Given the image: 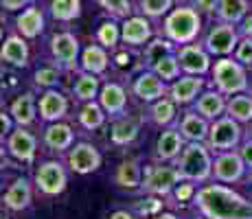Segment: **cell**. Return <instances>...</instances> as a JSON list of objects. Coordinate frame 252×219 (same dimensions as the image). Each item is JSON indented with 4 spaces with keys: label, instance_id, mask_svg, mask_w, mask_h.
Masks as SVG:
<instances>
[{
    "label": "cell",
    "instance_id": "cell-1",
    "mask_svg": "<svg viewBox=\"0 0 252 219\" xmlns=\"http://www.w3.org/2000/svg\"><path fill=\"white\" fill-rule=\"evenodd\" d=\"M193 204L206 219H252V202L224 184H206L197 188Z\"/></svg>",
    "mask_w": 252,
    "mask_h": 219
},
{
    "label": "cell",
    "instance_id": "cell-2",
    "mask_svg": "<svg viewBox=\"0 0 252 219\" xmlns=\"http://www.w3.org/2000/svg\"><path fill=\"white\" fill-rule=\"evenodd\" d=\"M173 164L182 180L189 182H206L213 178V158L206 143H187Z\"/></svg>",
    "mask_w": 252,
    "mask_h": 219
},
{
    "label": "cell",
    "instance_id": "cell-3",
    "mask_svg": "<svg viewBox=\"0 0 252 219\" xmlns=\"http://www.w3.org/2000/svg\"><path fill=\"white\" fill-rule=\"evenodd\" d=\"M202 29L200 13L193 7H180L176 11L169 13V18L164 20V35L173 44H193Z\"/></svg>",
    "mask_w": 252,
    "mask_h": 219
},
{
    "label": "cell",
    "instance_id": "cell-4",
    "mask_svg": "<svg viewBox=\"0 0 252 219\" xmlns=\"http://www.w3.org/2000/svg\"><path fill=\"white\" fill-rule=\"evenodd\" d=\"M213 84L224 96H235L241 92L250 90V81L246 75L244 66L239 62L232 60H220L213 66Z\"/></svg>",
    "mask_w": 252,
    "mask_h": 219
},
{
    "label": "cell",
    "instance_id": "cell-5",
    "mask_svg": "<svg viewBox=\"0 0 252 219\" xmlns=\"http://www.w3.org/2000/svg\"><path fill=\"white\" fill-rule=\"evenodd\" d=\"M241 136H244L241 123H237V121L230 119V116H221V119H217L211 123L206 147L215 154L232 152V149H237L241 145Z\"/></svg>",
    "mask_w": 252,
    "mask_h": 219
},
{
    "label": "cell",
    "instance_id": "cell-6",
    "mask_svg": "<svg viewBox=\"0 0 252 219\" xmlns=\"http://www.w3.org/2000/svg\"><path fill=\"white\" fill-rule=\"evenodd\" d=\"M68 184V173L60 160H46L35 171V188L44 197H55L66 191Z\"/></svg>",
    "mask_w": 252,
    "mask_h": 219
},
{
    "label": "cell",
    "instance_id": "cell-7",
    "mask_svg": "<svg viewBox=\"0 0 252 219\" xmlns=\"http://www.w3.org/2000/svg\"><path fill=\"white\" fill-rule=\"evenodd\" d=\"M180 182H182V175L176 169V164L173 167H152L143 180V188L147 193H152V195L164 197V195H171Z\"/></svg>",
    "mask_w": 252,
    "mask_h": 219
},
{
    "label": "cell",
    "instance_id": "cell-8",
    "mask_svg": "<svg viewBox=\"0 0 252 219\" xmlns=\"http://www.w3.org/2000/svg\"><path fill=\"white\" fill-rule=\"evenodd\" d=\"M246 169L248 167H246L239 152H235V149L232 152H221L213 160V180H217L221 184L239 182L246 175Z\"/></svg>",
    "mask_w": 252,
    "mask_h": 219
},
{
    "label": "cell",
    "instance_id": "cell-9",
    "mask_svg": "<svg viewBox=\"0 0 252 219\" xmlns=\"http://www.w3.org/2000/svg\"><path fill=\"white\" fill-rule=\"evenodd\" d=\"M51 55L62 70H75L79 57V40L72 33H57L51 37Z\"/></svg>",
    "mask_w": 252,
    "mask_h": 219
},
{
    "label": "cell",
    "instance_id": "cell-10",
    "mask_svg": "<svg viewBox=\"0 0 252 219\" xmlns=\"http://www.w3.org/2000/svg\"><path fill=\"white\" fill-rule=\"evenodd\" d=\"M68 167L70 171L79 173V175H86V173H92L101 167V154L99 149L94 147L92 143H77L68 149Z\"/></svg>",
    "mask_w": 252,
    "mask_h": 219
},
{
    "label": "cell",
    "instance_id": "cell-11",
    "mask_svg": "<svg viewBox=\"0 0 252 219\" xmlns=\"http://www.w3.org/2000/svg\"><path fill=\"white\" fill-rule=\"evenodd\" d=\"M239 44V35H237V29L228 22H220L217 27H213L208 31L204 48L211 55H228L237 48Z\"/></svg>",
    "mask_w": 252,
    "mask_h": 219
},
{
    "label": "cell",
    "instance_id": "cell-12",
    "mask_svg": "<svg viewBox=\"0 0 252 219\" xmlns=\"http://www.w3.org/2000/svg\"><path fill=\"white\" fill-rule=\"evenodd\" d=\"M178 62H180V68L187 75H195L202 77L211 70V57H208V51L200 44H184L178 51Z\"/></svg>",
    "mask_w": 252,
    "mask_h": 219
},
{
    "label": "cell",
    "instance_id": "cell-13",
    "mask_svg": "<svg viewBox=\"0 0 252 219\" xmlns=\"http://www.w3.org/2000/svg\"><path fill=\"white\" fill-rule=\"evenodd\" d=\"M7 152L20 162H33L37 152V138L27 127H16L7 136Z\"/></svg>",
    "mask_w": 252,
    "mask_h": 219
},
{
    "label": "cell",
    "instance_id": "cell-14",
    "mask_svg": "<svg viewBox=\"0 0 252 219\" xmlns=\"http://www.w3.org/2000/svg\"><path fill=\"white\" fill-rule=\"evenodd\" d=\"M132 92L140 101H145V103H156V101H160L169 90L164 88V81L156 75V72L147 70V72H140L136 79H134Z\"/></svg>",
    "mask_w": 252,
    "mask_h": 219
},
{
    "label": "cell",
    "instance_id": "cell-15",
    "mask_svg": "<svg viewBox=\"0 0 252 219\" xmlns=\"http://www.w3.org/2000/svg\"><path fill=\"white\" fill-rule=\"evenodd\" d=\"M202 88H204V79L195 75H187L176 79L169 88V99L173 101L176 105H189V103H195L197 96H200Z\"/></svg>",
    "mask_w": 252,
    "mask_h": 219
},
{
    "label": "cell",
    "instance_id": "cell-16",
    "mask_svg": "<svg viewBox=\"0 0 252 219\" xmlns=\"http://www.w3.org/2000/svg\"><path fill=\"white\" fill-rule=\"evenodd\" d=\"M37 112L44 123H60L68 112V99L57 90H46L37 101Z\"/></svg>",
    "mask_w": 252,
    "mask_h": 219
},
{
    "label": "cell",
    "instance_id": "cell-17",
    "mask_svg": "<svg viewBox=\"0 0 252 219\" xmlns=\"http://www.w3.org/2000/svg\"><path fill=\"white\" fill-rule=\"evenodd\" d=\"M178 129H180L182 138L187 143H206L208 131H211V121L204 119L202 114H197L195 110H189L182 114Z\"/></svg>",
    "mask_w": 252,
    "mask_h": 219
},
{
    "label": "cell",
    "instance_id": "cell-18",
    "mask_svg": "<svg viewBox=\"0 0 252 219\" xmlns=\"http://www.w3.org/2000/svg\"><path fill=\"white\" fill-rule=\"evenodd\" d=\"M99 103L105 110V114L121 119V116H125V108H127V92H125L123 86L110 81V84H105L101 88Z\"/></svg>",
    "mask_w": 252,
    "mask_h": 219
},
{
    "label": "cell",
    "instance_id": "cell-19",
    "mask_svg": "<svg viewBox=\"0 0 252 219\" xmlns=\"http://www.w3.org/2000/svg\"><path fill=\"white\" fill-rule=\"evenodd\" d=\"M184 145H187V140L182 138L180 129L167 127L156 140V158L162 160V162H171V160L176 162V158L182 154Z\"/></svg>",
    "mask_w": 252,
    "mask_h": 219
},
{
    "label": "cell",
    "instance_id": "cell-20",
    "mask_svg": "<svg viewBox=\"0 0 252 219\" xmlns=\"http://www.w3.org/2000/svg\"><path fill=\"white\" fill-rule=\"evenodd\" d=\"M226 105H228V99L220 90H208L197 96V101L193 103V110L213 123V121L221 119L226 114Z\"/></svg>",
    "mask_w": 252,
    "mask_h": 219
},
{
    "label": "cell",
    "instance_id": "cell-21",
    "mask_svg": "<svg viewBox=\"0 0 252 219\" xmlns=\"http://www.w3.org/2000/svg\"><path fill=\"white\" fill-rule=\"evenodd\" d=\"M31 199H33V188H31V182L27 178H18L13 180V184L7 188L4 193L2 202L9 211H24V208L31 206Z\"/></svg>",
    "mask_w": 252,
    "mask_h": 219
},
{
    "label": "cell",
    "instance_id": "cell-22",
    "mask_svg": "<svg viewBox=\"0 0 252 219\" xmlns=\"http://www.w3.org/2000/svg\"><path fill=\"white\" fill-rule=\"evenodd\" d=\"M44 145L51 152H66L72 147L75 140V131L70 129V125L66 123H48L44 127V136H42Z\"/></svg>",
    "mask_w": 252,
    "mask_h": 219
},
{
    "label": "cell",
    "instance_id": "cell-23",
    "mask_svg": "<svg viewBox=\"0 0 252 219\" xmlns=\"http://www.w3.org/2000/svg\"><path fill=\"white\" fill-rule=\"evenodd\" d=\"M9 114H11V119L16 121L18 127H29V125L35 123L37 103H35L31 92H24V94L16 96L13 103L9 105Z\"/></svg>",
    "mask_w": 252,
    "mask_h": 219
},
{
    "label": "cell",
    "instance_id": "cell-24",
    "mask_svg": "<svg viewBox=\"0 0 252 219\" xmlns=\"http://www.w3.org/2000/svg\"><path fill=\"white\" fill-rule=\"evenodd\" d=\"M2 62L9 66L24 68L29 64V46L20 35H9L2 44Z\"/></svg>",
    "mask_w": 252,
    "mask_h": 219
},
{
    "label": "cell",
    "instance_id": "cell-25",
    "mask_svg": "<svg viewBox=\"0 0 252 219\" xmlns=\"http://www.w3.org/2000/svg\"><path fill=\"white\" fill-rule=\"evenodd\" d=\"M114 182L121 188H138L143 187V171H140L138 160H123V162L116 167L114 173Z\"/></svg>",
    "mask_w": 252,
    "mask_h": 219
},
{
    "label": "cell",
    "instance_id": "cell-26",
    "mask_svg": "<svg viewBox=\"0 0 252 219\" xmlns=\"http://www.w3.org/2000/svg\"><path fill=\"white\" fill-rule=\"evenodd\" d=\"M121 37H123L125 44L140 46L152 37V27L145 18H127L123 24V31H121Z\"/></svg>",
    "mask_w": 252,
    "mask_h": 219
},
{
    "label": "cell",
    "instance_id": "cell-27",
    "mask_svg": "<svg viewBox=\"0 0 252 219\" xmlns=\"http://www.w3.org/2000/svg\"><path fill=\"white\" fill-rule=\"evenodd\" d=\"M16 29L20 31L22 37H37L44 31V16L37 7H29L27 11H22L16 20Z\"/></svg>",
    "mask_w": 252,
    "mask_h": 219
},
{
    "label": "cell",
    "instance_id": "cell-28",
    "mask_svg": "<svg viewBox=\"0 0 252 219\" xmlns=\"http://www.w3.org/2000/svg\"><path fill=\"white\" fill-rule=\"evenodd\" d=\"M110 136H112V143L119 145V147L132 145L138 136V121L132 119V116H121V119L114 121Z\"/></svg>",
    "mask_w": 252,
    "mask_h": 219
},
{
    "label": "cell",
    "instance_id": "cell-29",
    "mask_svg": "<svg viewBox=\"0 0 252 219\" xmlns=\"http://www.w3.org/2000/svg\"><path fill=\"white\" fill-rule=\"evenodd\" d=\"M99 92H101V84H99V77L90 75V72H81L77 77L75 86H72V96L81 103H88V101L99 99Z\"/></svg>",
    "mask_w": 252,
    "mask_h": 219
},
{
    "label": "cell",
    "instance_id": "cell-30",
    "mask_svg": "<svg viewBox=\"0 0 252 219\" xmlns=\"http://www.w3.org/2000/svg\"><path fill=\"white\" fill-rule=\"evenodd\" d=\"M226 116L235 119L237 123H252V96L248 92L230 96L228 105H226Z\"/></svg>",
    "mask_w": 252,
    "mask_h": 219
},
{
    "label": "cell",
    "instance_id": "cell-31",
    "mask_svg": "<svg viewBox=\"0 0 252 219\" xmlns=\"http://www.w3.org/2000/svg\"><path fill=\"white\" fill-rule=\"evenodd\" d=\"M105 68H108V53L101 46H94V44L86 48L84 55H81V70L99 77L101 72H105Z\"/></svg>",
    "mask_w": 252,
    "mask_h": 219
},
{
    "label": "cell",
    "instance_id": "cell-32",
    "mask_svg": "<svg viewBox=\"0 0 252 219\" xmlns=\"http://www.w3.org/2000/svg\"><path fill=\"white\" fill-rule=\"evenodd\" d=\"M105 110L101 108V103H96V101H88V103H84L81 105V110H79V125L84 129H99V127H103V123H105Z\"/></svg>",
    "mask_w": 252,
    "mask_h": 219
},
{
    "label": "cell",
    "instance_id": "cell-33",
    "mask_svg": "<svg viewBox=\"0 0 252 219\" xmlns=\"http://www.w3.org/2000/svg\"><path fill=\"white\" fill-rule=\"evenodd\" d=\"M246 13H248V0H220L217 18L221 22L237 24Z\"/></svg>",
    "mask_w": 252,
    "mask_h": 219
},
{
    "label": "cell",
    "instance_id": "cell-34",
    "mask_svg": "<svg viewBox=\"0 0 252 219\" xmlns=\"http://www.w3.org/2000/svg\"><path fill=\"white\" fill-rule=\"evenodd\" d=\"M176 103H173L169 96H162L160 101H156V103L152 105V110H149V119H152V123H156L158 127H167L169 123H173L176 121Z\"/></svg>",
    "mask_w": 252,
    "mask_h": 219
},
{
    "label": "cell",
    "instance_id": "cell-35",
    "mask_svg": "<svg viewBox=\"0 0 252 219\" xmlns=\"http://www.w3.org/2000/svg\"><path fill=\"white\" fill-rule=\"evenodd\" d=\"M51 13L55 20L70 22V20H75V18H79L81 2L79 0H51Z\"/></svg>",
    "mask_w": 252,
    "mask_h": 219
},
{
    "label": "cell",
    "instance_id": "cell-36",
    "mask_svg": "<svg viewBox=\"0 0 252 219\" xmlns=\"http://www.w3.org/2000/svg\"><path fill=\"white\" fill-rule=\"evenodd\" d=\"M169 55H173V42L171 40H154L145 48V64L149 68H154L158 62Z\"/></svg>",
    "mask_w": 252,
    "mask_h": 219
},
{
    "label": "cell",
    "instance_id": "cell-37",
    "mask_svg": "<svg viewBox=\"0 0 252 219\" xmlns=\"http://www.w3.org/2000/svg\"><path fill=\"white\" fill-rule=\"evenodd\" d=\"M162 81H176L178 75H180V62H178V55H169L160 60L156 66L152 68Z\"/></svg>",
    "mask_w": 252,
    "mask_h": 219
},
{
    "label": "cell",
    "instance_id": "cell-38",
    "mask_svg": "<svg viewBox=\"0 0 252 219\" xmlns=\"http://www.w3.org/2000/svg\"><path fill=\"white\" fill-rule=\"evenodd\" d=\"M35 86L40 88H46V90H53V88L57 86V81H60V68L55 66H42L35 70Z\"/></svg>",
    "mask_w": 252,
    "mask_h": 219
},
{
    "label": "cell",
    "instance_id": "cell-39",
    "mask_svg": "<svg viewBox=\"0 0 252 219\" xmlns=\"http://www.w3.org/2000/svg\"><path fill=\"white\" fill-rule=\"evenodd\" d=\"M119 37H121V33H119V27H116L114 22H103L99 27V31H96V40H99V44H103L105 48L116 46Z\"/></svg>",
    "mask_w": 252,
    "mask_h": 219
},
{
    "label": "cell",
    "instance_id": "cell-40",
    "mask_svg": "<svg viewBox=\"0 0 252 219\" xmlns=\"http://www.w3.org/2000/svg\"><path fill=\"white\" fill-rule=\"evenodd\" d=\"M173 0H140V9L149 18H160L171 9Z\"/></svg>",
    "mask_w": 252,
    "mask_h": 219
},
{
    "label": "cell",
    "instance_id": "cell-41",
    "mask_svg": "<svg viewBox=\"0 0 252 219\" xmlns=\"http://www.w3.org/2000/svg\"><path fill=\"white\" fill-rule=\"evenodd\" d=\"M99 4L114 18H127L129 16V0H99Z\"/></svg>",
    "mask_w": 252,
    "mask_h": 219
},
{
    "label": "cell",
    "instance_id": "cell-42",
    "mask_svg": "<svg viewBox=\"0 0 252 219\" xmlns=\"http://www.w3.org/2000/svg\"><path fill=\"white\" fill-rule=\"evenodd\" d=\"M195 182H189V180H182L180 184L176 187V191H173V197H176V202L180 204H187V202H193L195 199Z\"/></svg>",
    "mask_w": 252,
    "mask_h": 219
},
{
    "label": "cell",
    "instance_id": "cell-43",
    "mask_svg": "<svg viewBox=\"0 0 252 219\" xmlns=\"http://www.w3.org/2000/svg\"><path fill=\"white\" fill-rule=\"evenodd\" d=\"M235 60L241 66H252V40L250 37H241L235 48Z\"/></svg>",
    "mask_w": 252,
    "mask_h": 219
},
{
    "label": "cell",
    "instance_id": "cell-44",
    "mask_svg": "<svg viewBox=\"0 0 252 219\" xmlns=\"http://www.w3.org/2000/svg\"><path fill=\"white\" fill-rule=\"evenodd\" d=\"M191 2H193V9H195V11H202V13H213L217 7H220L217 0H191Z\"/></svg>",
    "mask_w": 252,
    "mask_h": 219
},
{
    "label": "cell",
    "instance_id": "cell-45",
    "mask_svg": "<svg viewBox=\"0 0 252 219\" xmlns=\"http://www.w3.org/2000/svg\"><path fill=\"white\" fill-rule=\"evenodd\" d=\"M237 152H239V156L244 158L246 167L252 169V138H246L244 143L239 145V149H237Z\"/></svg>",
    "mask_w": 252,
    "mask_h": 219
},
{
    "label": "cell",
    "instance_id": "cell-46",
    "mask_svg": "<svg viewBox=\"0 0 252 219\" xmlns=\"http://www.w3.org/2000/svg\"><path fill=\"white\" fill-rule=\"evenodd\" d=\"M33 2H35V0H2V7L7 9V11H16V9H22Z\"/></svg>",
    "mask_w": 252,
    "mask_h": 219
},
{
    "label": "cell",
    "instance_id": "cell-47",
    "mask_svg": "<svg viewBox=\"0 0 252 219\" xmlns=\"http://www.w3.org/2000/svg\"><path fill=\"white\" fill-rule=\"evenodd\" d=\"M0 121H2V134H11V123H16V121L11 119V114H9V112H2V116H0Z\"/></svg>",
    "mask_w": 252,
    "mask_h": 219
},
{
    "label": "cell",
    "instance_id": "cell-48",
    "mask_svg": "<svg viewBox=\"0 0 252 219\" xmlns=\"http://www.w3.org/2000/svg\"><path fill=\"white\" fill-rule=\"evenodd\" d=\"M160 206L162 204L158 199H152V204H143L140 206V213H156V211H160Z\"/></svg>",
    "mask_w": 252,
    "mask_h": 219
},
{
    "label": "cell",
    "instance_id": "cell-49",
    "mask_svg": "<svg viewBox=\"0 0 252 219\" xmlns=\"http://www.w3.org/2000/svg\"><path fill=\"white\" fill-rule=\"evenodd\" d=\"M108 219H134V215L129 211H114Z\"/></svg>",
    "mask_w": 252,
    "mask_h": 219
},
{
    "label": "cell",
    "instance_id": "cell-50",
    "mask_svg": "<svg viewBox=\"0 0 252 219\" xmlns=\"http://www.w3.org/2000/svg\"><path fill=\"white\" fill-rule=\"evenodd\" d=\"M244 37H250L252 40V16L244 20Z\"/></svg>",
    "mask_w": 252,
    "mask_h": 219
},
{
    "label": "cell",
    "instance_id": "cell-51",
    "mask_svg": "<svg viewBox=\"0 0 252 219\" xmlns=\"http://www.w3.org/2000/svg\"><path fill=\"white\" fill-rule=\"evenodd\" d=\"M154 219H178V217L173 215V213H158V215L154 217Z\"/></svg>",
    "mask_w": 252,
    "mask_h": 219
},
{
    "label": "cell",
    "instance_id": "cell-52",
    "mask_svg": "<svg viewBox=\"0 0 252 219\" xmlns=\"http://www.w3.org/2000/svg\"><path fill=\"white\" fill-rule=\"evenodd\" d=\"M248 138H252V123L248 125Z\"/></svg>",
    "mask_w": 252,
    "mask_h": 219
},
{
    "label": "cell",
    "instance_id": "cell-53",
    "mask_svg": "<svg viewBox=\"0 0 252 219\" xmlns=\"http://www.w3.org/2000/svg\"><path fill=\"white\" fill-rule=\"evenodd\" d=\"M248 180H250V182H252V169H250V175H248Z\"/></svg>",
    "mask_w": 252,
    "mask_h": 219
},
{
    "label": "cell",
    "instance_id": "cell-54",
    "mask_svg": "<svg viewBox=\"0 0 252 219\" xmlns=\"http://www.w3.org/2000/svg\"><path fill=\"white\" fill-rule=\"evenodd\" d=\"M248 94H250V96H252V86H250V90H248Z\"/></svg>",
    "mask_w": 252,
    "mask_h": 219
},
{
    "label": "cell",
    "instance_id": "cell-55",
    "mask_svg": "<svg viewBox=\"0 0 252 219\" xmlns=\"http://www.w3.org/2000/svg\"><path fill=\"white\" fill-rule=\"evenodd\" d=\"M195 219H206V217H195Z\"/></svg>",
    "mask_w": 252,
    "mask_h": 219
}]
</instances>
